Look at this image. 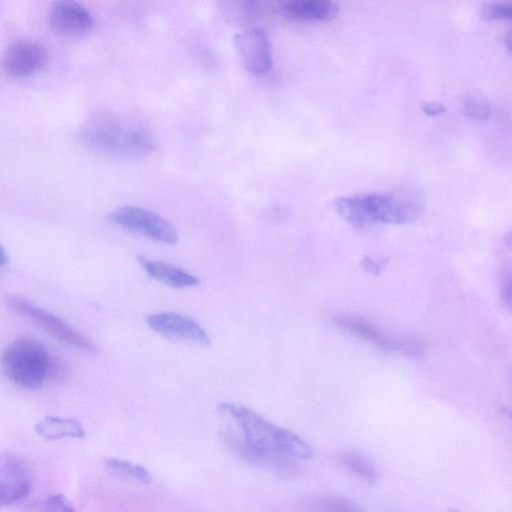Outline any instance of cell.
Here are the masks:
<instances>
[{
	"label": "cell",
	"instance_id": "10",
	"mask_svg": "<svg viewBox=\"0 0 512 512\" xmlns=\"http://www.w3.org/2000/svg\"><path fill=\"white\" fill-rule=\"evenodd\" d=\"M148 326L165 338L208 346L210 337L195 320L176 313L162 312L146 316Z\"/></svg>",
	"mask_w": 512,
	"mask_h": 512
},
{
	"label": "cell",
	"instance_id": "7",
	"mask_svg": "<svg viewBox=\"0 0 512 512\" xmlns=\"http://www.w3.org/2000/svg\"><path fill=\"white\" fill-rule=\"evenodd\" d=\"M334 322L341 329L377 345L383 350L396 352L406 356L417 357L424 353L422 342L407 337H394L378 330L368 321L351 315H340Z\"/></svg>",
	"mask_w": 512,
	"mask_h": 512
},
{
	"label": "cell",
	"instance_id": "15",
	"mask_svg": "<svg viewBox=\"0 0 512 512\" xmlns=\"http://www.w3.org/2000/svg\"><path fill=\"white\" fill-rule=\"evenodd\" d=\"M35 431L45 439L57 440L66 437L82 438L85 430L76 419L46 416L35 425Z\"/></svg>",
	"mask_w": 512,
	"mask_h": 512
},
{
	"label": "cell",
	"instance_id": "1",
	"mask_svg": "<svg viewBox=\"0 0 512 512\" xmlns=\"http://www.w3.org/2000/svg\"><path fill=\"white\" fill-rule=\"evenodd\" d=\"M219 411L236 424L247 446L264 455L299 460H307L313 456L311 446L297 434L269 422L247 407L221 403Z\"/></svg>",
	"mask_w": 512,
	"mask_h": 512
},
{
	"label": "cell",
	"instance_id": "20",
	"mask_svg": "<svg viewBox=\"0 0 512 512\" xmlns=\"http://www.w3.org/2000/svg\"><path fill=\"white\" fill-rule=\"evenodd\" d=\"M465 114L477 120H486L491 114L489 104L477 97H472L466 100L464 104Z\"/></svg>",
	"mask_w": 512,
	"mask_h": 512
},
{
	"label": "cell",
	"instance_id": "9",
	"mask_svg": "<svg viewBox=\"0 0 512 512\" xmlns=\"http://www.w3.org/2000/svg\"><path fill=\"white\" fill-rule=\"evenodd\" d=\"M234 44L241 63L253 74H264L273 65L272 45L267 33L260 28H252L238 33Z\"/></svg>",
	"mask_w": 512,
	"mask_h": 512
},
{
	"label": "cell",
	"instance_id": "16",
	"mask_svg": "<svg viewBox=\"0 0 512 512\" xmlns=\"http://www.w3.org/2000/svg\"><path fill=\"white\" fill-rule=\"evenodd\" d=\"M105 467L109 473L122 479L142 484L151 482V475L139 464L117 458H108L105 460Z\"/></svg>",
	"mask_w": 512,
	"mask_h": 512
},
{
	"label": "cell",
	"instance_id": "23",
	"mask_svg": "<svg viewBox=\"0 0 512 512\" xmlns=\"http://www.w3.org/2000/svg\"><path fill=\"white\" fill-rule=\"evenodd\" d=\"M8 262V257L4 248L0 245V266L5 265Z\"/></svg>",
	"mask_w": 512,
	"mask_h": 512
},
{
	"label": "cell",
	"instance_id": "13",
	"mask_svg": "<svg viewBox=\"0 0 512 512\" xmlns=\"http://www.w3.org/2000/svg\"><path fill=\"white\" fill-rule=\"evenodd\" d=\"M276 9L296 21H326L337 15L339 5L331 0H289L279 3Z\"/></svg>",
	"mask_w": 512,
	"mask_h": 512
},
{
	"label": "cell",
	"instance_id": "24",
	"mask_svg": "<svg viewBox=\"0 0 512 512\" xmlns=\"http://www.w3.org/2000/svg\"><path fill=\"white\" fill-rule=\"evenodd\" d=\"M510 33L507 34L506 38H505V41L507 42V48L510 49Z\"/></svg>",
	"mask_w": 512,
	"mask_h": 512
},
{
	"label": "cell",
	"instance_id": "12",
	"mask_svg": "<svg viewBox=\"0 0 512 512\" xmlns=\"http://www.w3.org/2000/svg\"><path fill=\"white\" fill-rule=\"evenodd\" d=\"M49 22L55 32L67 37H77L92 29L94 19L81 3L62 0L52 3Z\"/></svg>",
	"mask_w": 512,
	"mask_h": 512
},
{
	"label": "cell",
	"instance_id": "3",
	"mask_svg": "<svg viewBox=\"0 0 512 512\" xmlns=\"http://www.w3.org/2000/svg\"><path fill=\"white\" fill-rule=\"evenodd\" d=\"M334 208L344 220L358 225H405L417 220L422 211L413 199L382 193L338 197Z\"/></svg>",
	"mask_w": 512,
	"mask_h": 512
},
{
	"label": "cell",
	"instance_id": "6",
	"mask_svg": "<svg viewBox=\"0 0 512 512\" xmlns=\"http://www.w3.org/2000/svg\"><path fill=\"white\" fill-rule=\"evenodd\" d=\"M6 304L16 314L34 322L46 333L54 338L79 349L94 351V344L67 322L51 314L50 312L34 305L25 298L10 295L6 298Z\"/></svg>",
	"mask_w": 512,
	"mask_h": 512
},
{
	"label": "cell",
	"instance_id": "4",
	"mask_svg": "<svg viewBox=\"0 0 512 512\" xmlns=\"http://www.w3.org/2000/svg\"><path fill=\"white\" fill-rule=\"evenodd\" d=\"M53 357L37 339L22 336L5 348L0 366L2 373L13 383L35 390L48 381Z\"/></svg>",
	"mask_w": 512,
	"mask_h": 512
},
{
	"label": "cell",
	"instance_id": "2",
	"mask_svg": "<svg viewBox=\"0 0 512 512\" xmlns=\"http://www.w3.org/2000/svg\"><path fill=\"white\" fill-rule=\"evenodd\" d=\"M79 138L96 152L121 158H138L154 147L143 128L106 113L91 116L80 128Z\"/></svg>",
	"mask_w": 512,
	"mask_h": 512
},
{
	"label": "cell",
	"instance_id": "5",
	"mask_svg": "<svg viewBox=\"0 0 512 512\" xmlns=\"http://www.w3.org/2000/svg\"><path fill=\"white\" fill-rule=\"evenodd\" d=\"M116 226L141 234L153 241L174 245L178 242L176 228L157 213L137 206H122L109 215Z\"/></svg>",
	"mask_w": 512,
	"mask_h": 512
},
{
	"label": "cell",
	"instance_id": "14",
	"mask_svg": "<svg viewBox=\"0 0 512 512\" xmlns=\"http://www.w3.org/2000/svg\"><path fill=\"white\" fill-rule=\"evenodd\" d=\"M137 259L143 270L151 278L170 287L186 288L200 284V280L196 276L171 264L151 260L144 255H138Z\"/></svg>",
	"mask_w": 512,
	"mask_h": 512
},
{
	"label": "cell",
	"instance_id": "21",
	"mask_svg": "<svg viewBox=\"0 0 512 512\" xmlns=\"http://www.w3.org/2000/svg\"><path fill=\"white\" fill-rule=\"evenodd\" d=\"M41 512H75L70 501L61 494L48 497L41 508Z\"/></svg>",
	"mask_w": 512,
	"mask_h": 512
},
{
	"label": "cell",
	"instance_id": "19",
	"mask_svg": "<svg viewBox=\"0 0 512 512\" xmlns=\"http://www.w3.org/2000/svg\"><path fill=\"white\" fill-rule=\"evenodd\" d=\"M481 14L486 20L510 19L512 5L510 2L504 1L489 2L482 7Z\"/></svg>",
	"mask_w": 512,
	"mask_h": 512
},
{
	"label": "cell",
	"instance_id": "11",
	"mask_svg": "<svg viewBox=\"0 0 512 512\" xmlns=\"http://www.w3.org/2000/svg\"><path fill=\"white\" fill-rule=\"evenodd\" d=\"M32 481V471L24 459L0 454V504H12L27 496Z\"/></svg>",
	"mask_w": 512,
	"mask_h": 512
},
{
	"label": "cell",
	"instance_id": "18",
	"mask_svg": "<svg viewBox=\"0 0 512 512\" xmlns=\"http://www.w3.org/2000/svg\"><path fill=\"white\" fill-rule=\"evenodd\" d=\"M311 506L314 512H363L357 504L338 497L318 498Z\"/></svg>",
	"mask_w": 512,
	"mask_h": 512
},
{
	"label": "cell",
	"instance_id": "17",
	"mask_svg": "<svg viewBox=\"0 0 512 512\" xmlns=\"http://www.w3.org/2000/svg\"><path fill=\"white\" fill-rule=\"evenodd\" d=\"M339 462L350 472L369 482L379 478V471L374 463L366 456L357 452H344L339 455Z\"/></svg>",
	"mask_w": 512,
	"mask_h": 512
},
{
	"label": "cell",
	"instance_id": "8",
	"mask_svg": "<svg viewBox=\"0 0 512 512\" xmlns=\"http://www.w3.org/2000/svg\"><path fill=\"white\" fill-rule=\"evenodd\" d=\"M47 51L33 40L11 43L2 55V68L11 78L24 79L41 71L47 63Z\"/></svg>",
	"mask_w": 512,
	"mask_h": 512
},
{
	"label": "cell",
	"instance_id": "22",
	"mask_svg": "<svg viewBox=\"0 0 512 512\" xmlns=\"http://www.w3.org/2000/svg\"><path fill=\"white\" fill-rule=\"evenodd\" d=\"M422 110L429 116H436L445 111V106L440 102H425L422 104Z\"/></svg>",
	"mask_w": 512,
	"mask_h": 512
}]
</instances>
